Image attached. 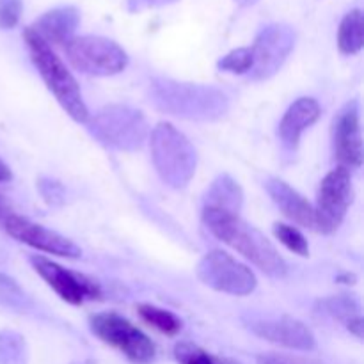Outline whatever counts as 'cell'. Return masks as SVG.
<instances>
[{"label":"cell","mask_w":364,"mask_h":364,"mask_svg":"<svg viewBox=\"0 0 364 364\" xmlns=\"http://www.w3.org/2000/svg\"><path fill=\"white\" fill-rule=\"evenodd\" d=\"M203 223L213 237L240 252L269 277L281 279L288 274V263L276 249V245L252 224L242 219L238 213L217 208H203Z\"/></svg>","instance_id":"6da1fadb"},{"label":"cell","mask_w":364,"mask_h":364,"mask_svg":"<svg viewBox=\"0 0 364 364\" xmlns=\"http://www.w3.org/2000/svg\"><path fill=\"white\" fill-rule=\"evenodd\" d=\"M149 102L156 110L188 121H217L230 110V98L215 85L155 77Z\"/></svg>","instance_id":"7a4b0ae2"},{"label":"cell","mask_w":364,"mask_h":364,"mask_svg":"<svg viewBox=\"0 0 364 364\" xmlns=\"http://www.w3.org/2000/svg\"><path fill=\"white\" fill-rule=\"evenodd\" d=\"M23 41L43 82L53 95V98L63 107L64 112L77 123H87L91 114H89L87 105L82 98L80 85H78L73 73L68 70L66 64L63 63V59L57 55L55 50L45 39L39 38L32 27H27L23 31Z\"/></svg>","instance_id":"3957f363"},{"label":"cell","mask_w":364,"mask_h":364,"mask_svg":"<svg viewBox=\"0 0 364 364\" xmlns=\"http://www.w3.org/2000/svg\"><path fill=\"white\" fill-rule=\"evenodd\" d=\"M149 148L156 173L171 188H185L198 169V151L171 123H159L149 132Z\"/></svg>","instance_id":"277c9868"},{"label":"cell","mask_w":364,"mask_h":364,"mask_svg":"<svg viewBox=\"0 0 364 364\" xmlns=\"http://www.w3.org/2000/svg\"><path fill=\"white\" fill-rule=\"evenodd\" d=\"M85 124L96 141L117 151H137L149 137L144 114L121 103L102 107Z\"/></svg>","instance_id":"5b68a950"},{"label":"cell","mask_w":364,"mask_h":364,"mask_svg":"<svg viewBox=\"0 0 364 364\" xmlns=\"http://www.w3.org/2000/svg\"><path fill=\"white\" fill-rule=\"evenodd\" d=\"M91 333L103 343L119 350L132 364H153L156 347L137 326L114 311L96 313L89 318Z\"/></svg>","instance_id":"8992f818"},{"label":"cell","mask_w":364,"mask_h":364,"mask_svg":"<svg viewBox=\"0 0 364 364\" xmlns=\"http://www.w3.org/2000/svg\"><path fill=\"white\" fill-rule=\"evenodd\" d=\"M64 52L75 70L92 77H112L127 70L130 63L123 46L103 36H75Z\"/></svg>","instance_id":"52a82bcc"},{"label":"cell","mask_w":364,"mask_h":364,"mask_svg":"<svg viewBox=\"0 0 364 364\" xmlns=\"http://www.w3.org/2000/svg\"><path fill=\"white\" fill-rule=\"evenodd\" d=\"M196 274H198L199 281L208 288L220 291V294L235 295V297H245L258 287L255 272L220 249L206 252L199 259Z\"/></svg>","instance_id":"ba28073f"},{"label":"cell","mask_w":364,"mask_h":364,"mask_svg":"<svg viewBox=\"0 0 364 364\" xmlns=\"http://www.w3.org/2000/svg\"><path fill=\"white\" fill-rule=\"evenodd\" d=\"M354 201V187H352L350 171L338 166L326 174L318 187L316 205L313 206L316 231L331 235L338 231L347 217L348 208Z\"/></svg>","instance_id":"9c48e42d"},{"label":"cell","mask_w":364,"mask_h":364,"mask_svg":"<svg viewBox=\"0 0 364 364\" xmlns=\"http://www.w3.org/2000/svg\"><path fill=\"white\" fill-rule=\"evenodd\" d=\"M244 326L255 336L270 343L281 345L291 350L309 352L316 348L315 334L306 323L290 315H262V313H245L242 316Z\"/></svg>","instance_id":"30bf717a"},{"label":"cell","mask_w":364,"mask_h":364,"mask_svg":"<svg viewBox=\"0 0 364 364\" xmlns=\"http://www.w3.org/2000/svg\"><path fill=\"white\" fill-rule=\"evenodd\" d=\"M295 31L287 23L267 25L252 43L255 66L249 71L251 80H267L283 68L295 46Z\"/></svg>","instance_id":"8fae6325"},{"label":"cell","mask_w":364,"mask_h":364,"mask_svg":"<svg viewBox=\"0 0 364 364\" xmlns=\"http://www.w3.org/2000/svg\"><path fill=\"white\" fill-rule=\"evenodd\" d=\"M28 262L34 267L36 272L45 279V283L68 304L80 306L87 299L95 301V299L102 297L100 284L84 274L71 272V270L60 267L59 263L39 255L31 256Z\"/></svg>","instance_id":"7c38bea8"},{"label":"cell","mask_w":364,"mask_h":364,"mask_svg":"<svg viewBox=\"0 0 364 364\" xmlns=\"http://www.w3.org/2000/svg\"><path fill=\"white\" fill-rule=\"evenodd\" d=\"M334 159L345 169H359L363 166L361 109L358 100L345 103L333 121Z\"/></svg>","instance_id":"4fadbf2b"},{"label":"cell","mask_w":364,"mask_h":364,"mask_svg":"<svg viewBox=\"0 0 364 364\" xmlns=\"http://www.w3.org/2000/svg\"><path fill=\"white\" fill-rule=\"evenodd\" d=\"M4 230L21 244L34 247L38 251L46 252V255L63 256V258H80L82 249L70 238L63 237L57 231L48 230V228L36 224L28 220L27 217L11 213L4 220Z\"/></svg>","instance_id":"5bb4252c"},{"label":"cell","mask_w":364,"mask_h":364,"mask_svg":"<svg viewBox=\"0 0 364 364\" xmlns=\"http://www.w3.org/2000/svg\"><path fill=\"white\" fill-rule=\"evenodd\" d=\"M320 114H322V109H320V103L315 98L302 96V98L295 100L288 107L283 119H281L279 128H277L283 148L288 149V151H295L299 142H301L302 134L318 121Z\"/></svg>","instance_id":"9a60e30c"},{"label":"cell","mask_w":364,"mask_h":364,"mask_svg":"<svg viewBox=\"0 0 364 364\" xmlns=\"http://www.w3.org/2000/svg\"><path fill=\"white\" fill-rule=\"evenodd\" d=\"M78 23H80V13L77 7L60 6L41 14L31 27L50 46H63L64 48L75 38Z\"/></svg>","instance_id":"2e32d148"},{"label":"cell","mask_w":364,"mask_h":364,"mask_svg":"<svg viewBox=\"0 0 364 364\" xmlns=\"http://www.w3.org/2000/svg\"><path fill=\"white\" fill-rule=\"evenodd\" d=\"M265 188L269 192L270 199L279 206L283 215L294 220L295 224L304 228H315V213H313V206L301 192L295 191L294 187L283 180L277 178H270L265 181Z\"/></svg>","instance_id":"e0dca14e"},{"label":"cell","mask_w":364,"mask_h":364,"mask_svg":"<svg viewBox=\"0 0 364 364\" xmlns=\"http://www.w3.org/2000/svg\"><path fill=\"white\" fill-rule=\"evenodd\" d=\"M318 306L326 315L343 322L345 327L355 338L363 340L364 320L361 315V304H359L358 299L352 297V295H333V297L322 299Z\"/></svg>","instance_id":"ac0fdd59"},{"label":"cell","mask_w":364,"mask_h":364,"mask_svg":"<svg viewBox=\"0 0 364 364\" xmlns=\"http://www.w3.org/2000/svg\"><path fill=\"white\" fill-rule=\"evenodd\" d=\"M242 205H244V191L230 174H220L205 192V208L238 213Z\"/></svg>","instance_id":"d6986e66"},{"label":"cell","mask_w":364,"mask_h":364,"mask_svg":"<svg viewBox=\"0 0 364 364\" xmlns=\"http://www.w3.org/2000/svg\"><path fill=\"white\" fill-rule=\"evenodd\" d=\"M364 45V21L361 9H352L343 16L338 31V48L345 55H355Z\"/></svg>","instance_id":"ffe728a7"},{"label":"cell","mask_w":364,"mask_h":364,"mask_svg":"<svg viewBox=\"0 0 364 364\" xmlns=\"http://www.w3.org/2000/svg\"><path fill=\"white\" fill-rule=\"evenodd\" d=\"M137 313L148 326L160 331L162 334H167V336H176L181 331V320L174 313L159 308V306L139 304Z\"/></svg>","instance_id":"44dd1931"},{"label":"cell","mask_w":364,"mask_h":364,"mask_svg":"<svg viewBox=\"0 0 364 364\" xmlns=\"http://www.w3.org/2000/svg\"><path fill=\"white\" fill-rule=\"evenodd\" d=\"M0 364H27L23 336L14 331H0Z\"/></svg>","instance_id":"7402d4cb"},{"label":"cell","mask_w":364,"mask_h":364,"mask_svg":"<svg viewBox=\"0 0 364 364\" xmlns=\"http://www.w3.org/2000/svg\"><path fill=\"white\" fill-rule=\"evenodd\" d=\"M0 306L20 313L31 308V301L25 295V291L18 287L16 281L11 279L9 276H4V274H0Z\"/></svg>","instance_id":"603a6c76"},{"label":"cell","mask_w":364,"mask_h":364,"mask_svg":"<svg viewBox=\"0 0 364 364\" xmlns=\"http://www.w3.org/2000/svg\"><path fill=\"white\" fill-rule=\"evenodd\" d=\"M252 66H255V57H252L251 46H242V48L231 50L230 53H226L217 63V68L220 71L233 75H249Z\"/></svg>","instance_id":"cb8c5ba5"},{"label":"cell","mask_w":364,"mask_h":364,"mask_svg":"<svg viewBox=\"0 0 364 364\" xmlns=\"http://www.w3.org/2000/svg\"><path fill=\"white\" fill-rule=\"evenodd\" d=\"M274 235H276L277 240L291 251L294 255L302 256H309V244L306 240L304 235L297 230L295 226H290V224H284V223H276L274 224Z\"/></svg>","instance_id":"d4e9b609"},{"label":"cell","mask_w":364,"mask_h":364,"mask_svg":"<svg viewBox=\"0 0 364 364\" xmlns=\"http://www.w3.org/2000/svg\"><path fill=\"white\" fill-rule=\"evenodd\" d=\"M174 355L180 364H219V358H213L208 352L192 343H178L174 348Z\"/></svg>","instance_id":"484cf974"},{"label":"cell","mask_w":364,"mask_h":364,"mask_svg":"<svg viewBox=\"0 0 364 364\" xmlns=\"http://www.w3.org/2000/svg\"><path fill=\"white\" fill-rule=\"evenodd\" d=\"M23 11L21 0H0V28L16 27Z\"/></svg>","instance_id":"4316f807"},{"label":"cell","mask_w":364,"mask_h":364,"mask_svg":"<svg viewBox=\"0 0 364 364\" xmlns=\"http://www.w3.org/2000/svg\"><path fill=\"white\" fill-rule=\"evenodd\" d=\"M39 192H41L43 199H45L48 205H63L64 203V187L55 180H50V178H41L38 183Z\"/></svg>","instance_id":"83f0119b"},{"label":"cell","mask_w":364,"mask_h":364,"mask_svg":"<svg viewBox=\"0 0 364 364\" xmlns=\"http://www.w3.org/2000/svg\"><path fill=\"white\" fill-rule=\"evenodd\" d=\"M174 2H178V0H127V9L130 13H141L149 7H162Z\"/></svg>","instance_id":"f1b7e54d"},{"label":"cell","mask_w":364,"mask_h":364,"mask_svg":"<svg viewBox=\"0 0 364 364\" xmlns=\"http://www.w3.org/2000/svg\"><path fill=\"white\" fill-rule=\"evenodd\" d=\"M256 363L258 364H304L301 363L299 359L288 358V355H281V354H259L256 358Z\"/></svg>","instance_id":"f546056e"},{"label":"cell","mask_w":364,"mask_h":364,"mask_svg":"<svg viewBox=\"0 0 364 364\" xmlns=\"http://www.w3.org/2000/svg\"><path fill=\"white\" fill-rule=\"evenodd\" d=\"M13 180V173H11L9 166L0 159V183H6V181Z\"/></svg>","instance_id":"4dcf8cb0"},{"label":"cell","mask_w":364,"mask_h":364,"mask_svg":"<svg viewBox=\"0 0 364 364\" xmlns=\"http://www.w3.org/2000/svg\"><path fill=\"white\" fill-rule=\"evenodd\" d=\"M11 208H9V205H7V201L6 199H4V196L0 194V223L4 224V220L7 219V217L11 215Z\"/></svg>","instance_id":"1f68e13d"},{"label":"cell","mask_w":364,"mask_h":364,"mask_svg":"<svg viewBox=\"0 0 364 364\" xmlns=\"http://www.w3.org/2000/svg\"><path fill=\"white\" fill-rule=\"evenodd\" d=\"M338 281H345L347 284H354L355 283V276H352V274H345V276L338 277Z\"/></svg>","instance_id":"d6a6232c"},{"label":"cell","mask_w":364,"mask_h":364,"mask_svg":"<svg viewBox=\"0 0 364 364\" xmlns=\"http://www.w3.org/2000/svg\"><path fill=\"white\" fill-rule=\"evenodd\" d=\"M219 364H240L238 361H233V359H226V358H219Z\"/></svg>","instance_id":"836d02e7"},{"label":"cell","mask_w":364,"mask_h":364,"mask_svg":"<svg viewBox=\"0 0 364 364\" xmlns=\"http://www.w3.org/2000/svg\"><path fill=\"white\" fill-rule=\"evenodd\" d=\"M238 2H240L242 6H249V4H255L256 0H238Z\"/></svg>","instance_id":"e575fe53"}]
</instances>
